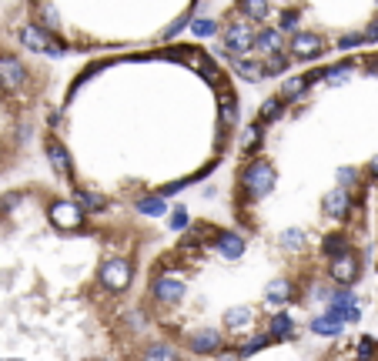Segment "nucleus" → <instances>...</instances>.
<instances>
[{"instance_id": "1", "label": "nucleus", "mask_w": 378, "mask_h": 361, "mask_svg": "<svg viewBox=\"0 0 378 361\" xmlns=\"http://www.w3.org/2000/svg\"><path fill=\"white\" fill-rule=\"evenodd\" d=\"M21 47H14L0 30V171H10L7 164H14L30 144L34 110L51 80V67L37 60V54L27 57Z\"/></svg>"}, {"instance_id": "2", "label": "nucleus", "mask_w": 378, "mask_h": 361, "mask_svg": "<svg viewBox=\"0 0 378 361\" xmlns=\"http://www.w3.org/2000/svg\"><path fill=\"white\" fill-rule=\"evenodd\" d=\"M127 281H131V264H127V261H107V264H104V284H107V288L118 291V288H124Z\"/></svg>"}, {"instance_id": "3", "label": "nucleus", "mask_w": 378, "mask_h": 361, "mask_svg": "<svg viewBox=\"0 0 378 361\" xmlns=\"http://www.w3.org/2000/svg\"><path fill=\"white\" fill-rule=\"evenodd\" d=\"M154 294H157L161 301H177V298L184 294V284H177V281H164V278H157V281H154Z\"/></svg>"}, {"instance_id": "4", "label": "nucleus", "mask_w": 378, "mask_h": 361, "mask_svg": "<svg viewBox=\"0 0 378 361\" xmlns=\"http://www.w3.org/2000/svg\"><path fill=\"white\" fill-rule=\"evenodd\" d=\"M188 345H191V351H198V355H208V351H214V348L221 345V338H218V331H204V335L191 338Z\"/></svg>"}, {"instance_id": "5", "label": "nucleus", "mask_w": 378, "mask_h": 361, "mask_svg": "<svg viewBox=\"0 0 378 361\" xmlns=\"http://www.w3.org/2000/svg\"><path fill=\"white\" fill-rule=\"evenodd\" d=\"M288 298H291V284L285 281V278H278V281L268 284V301H271V305H288Z\"/></svg>"}, {"instance_id": "6", "label": "nucleus", "mask_w": 378, "mask_h": 361, "mask_svg": "<svg viewBox=\"0 0 378 361\" xmlns=\"http://www.w3.org/2000/svg\"><path fill=\"white\" fill-rule=\"evenodd\" d=\"M271 338H295V321L288 314H275L271 318Z\"/></svg>"}, {"instance_id": "7", "label": "nucleus", "mask_w": 378, "mask_h": 361, "mask_svg": "<svg viewBox=\"0 0 378 361\" xmlns=\"http://www.w3.org/2000/svg\"><path fill=\"white\" fill-rule=\"evenodd\" d=\"M342 325H345V321L335 318L331 311H328L325 318H315V331H318V335H335V331H342Z\"/></svg>"}, {"instance_id": "8", "label": "nucleus", "mask_w": 378, "mask_h": 361, "mask_svg": "<svg viewBox=\"0 0 378 361\" xmlns=\"http://www.w3.org/2000/svg\"><path fill=\"white\" fill-rule=\"evenodd\" d=\"M137 211L141 214H164V198H144V201H137Z\"/></svg>"}, {"instance_id": "9", "label": "nucleus", "mask_w": 378, "mask_h": 361, "mask_svg": "<svg viewBox=\"0 0 378 361\" xmlns=\"http://www.w3.org/2000/svg\"><path fill=\"white\" fill-rule=\"evenodd\" d=\"M245 321H248V311L245 308H231L225 314V325H231V328H234V325H245Z\"/></svg>"}, {"instance_id": "10", "label": "nucleus", "mask_w": 378, "mask_h": 361, "mask_svg": "<svg viewBox=\"0 0 378 361\" xmlns=\"http://www.w3.org/2000/svg\"><path fill=\"white\" fill-rule=\"evenodd\" d=\"M144 361H177L171 351H161V348H154V351H148L144 355Z\"/></svg>"}]
</instances>
